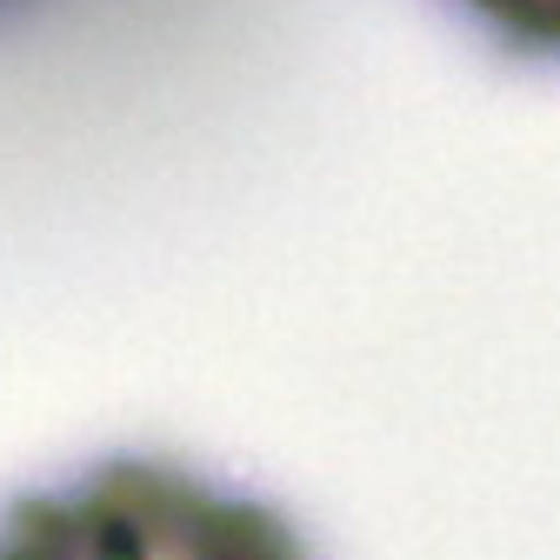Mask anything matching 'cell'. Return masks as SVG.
Instances as JSON below:
<instances>
[{
    "label": "cell",
    "mask_w": 560,
    "mask_h": 560,
    "mask_svg": "<svg viewBox=\"0 0 560 560\" xmlns=\"http://www.w3.org/2000/svg\"><path fill=\"white\" fill-rule=\"evenodd\" d=\"M0 560H320L273 501L167 454H107L0 508Z\"/></svg>",
    "instance_id": "obj_1"
},
{
    "label": "cell",
    "mask_w": 560,
    "mask_h": 560,
    "mask_svg": "<svg viewBox=\"0 0 560 560\" xmlns=\"http://www.w3.org/2000/svg\"><path fill=\"white\" fill-rule=\"evenodd\" d=\"M447 8L521 60H560V0H447Z\"/></svg>",
    "instance_id": "obj_2"
}]
</instances>
